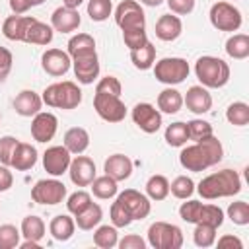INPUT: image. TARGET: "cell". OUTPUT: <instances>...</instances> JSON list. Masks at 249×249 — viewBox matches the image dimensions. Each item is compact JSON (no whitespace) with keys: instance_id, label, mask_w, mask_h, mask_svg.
Here are the masks:
<instances>
[{"instance_id":"19","label":"cell","mask_w":249,"mask_h":249,"mask_svg":"<svg viewBox=\"0 0 249 249\" xmlns=\"http://www.w3.org/2000/svg\"><path fill=\"white\" fill-rule=\"evenodd\" d=\"M80 12L78 8H68V6H60L53 12L51 16V27L54 31H60V33H70V31H76L80 27Z\"/></svg>"},{"instance_id":"40","label":"cell","mask_w":249,"mask_h":249,"mask_svg":"<svg viewBox=\"0 0 249 249\" xmlns=\"http://www.w3.org/2000/svg\"><path fill=\"white\" fill-rule=\"evenodd\" d=\"M169 193H171L175 198L187 200V198L195 193V183H193L191 177H187V175H179V177H175V179L169 183Z\"/></svg>"},{"instance_id":"22","label":"cell","mask_w":249,"mask_h":249,"mask_svg":"<svg viewBox=\"0 0 249 249\" xmlns=\"http://www.w3.org/2000/svg\"><path fill=\"white\" fill-rule=\"evenodd\" d=\"M41 105H43V99L33 89H23L14 99V109L21 117H33V115H37L41 111Z\"/></svg>"},{"instance_id":"52","label":"cell","mask_w":249,"mask_h":249,"mask_svg":"<svg viewBox=\"0 0 249 249\" xmlns=\"http://www.w3.org/2000/svg\"><path fill=\"white\" fill-rule=\"evenodd\" d=\"M117 245H119L121 249H146V241H144L140 235H136V233L124 235Z\"/></svg>"},{"instance_id":"38","label":"cell","mask_w":249,"mask_h":249,"mask_svg":"<svg viewBox=\"0 0 249 249\" xmlns=\"http://www.w3.org/2000/svg\"><path fill=\"white\" fill-rule=\"evenodd\" d=\"M189 140V128H187V123H171L167 128H165V142L173 148H179V146H185Z\"/></svg>"},{"instance_id":"41","label":"cell","mask_w":249,"mask_h":249,"mask_svg":"<svg viewBox=\"0 0 249 249\" xmlns=\"http://www.w3.org/2000/svg\"><path fill=\"white\" fill-rule=\"evenodd\" d=\"M216 230L214 226L210 224H196L195 231H193V239H195V245L198 247H210L216 243Z\"/></svg>"},{"instance_id":"29","label":"cell","mask_w":249,"mask_h":249,"mask_svg":"<svg viewBox=\"0 0 249 249\" xmlns=\"http://www.w3.org/2000/svg\"><path fill=\"white\" fill-rule=\"evenodd\" d=\"M183 107V95L181 91H177L175 88H165L163 91H160L158 95V109L161 113L173 115Z\"/></svg>"},{"instance_id":"57","label":"cell","mask_w":249,"mask_h":249,"mask_svg":"<svg viewBox=\"0 0 249 249\" xmlns=\"http://www.w3.org/2000/svg\"><path fill=\"white\" fill-rule=\"evenodd\" d=\"M19 247H21V249H39L41 245H39V241H31V239H25L23 243H19Z\"/></svg>"},{"instance_id":"49","label":"cell","mask_w":249,"mask_h":249,"mask_svg":"<svg viewBox=\"0 0 249 249\" xmlns=\"http://www.w3.org/2000/svg\"><path fill=\"white\" fill-rule=\"evenodd\" d=\"M123 39H124V45L134 51L138 47H142L144 43H148V35H146V29H138V31H123Z\"/></svg>"},{"instance_id":"30","label":"cell","mask_w":249,"mask_h":249,"mask_svg":"<svg viewBox=\"0 0 249 249\" xmlns=\"http://www.w3.org/2000/svg\"><path fill=\"white\" fill-rule=\"evenodd\" d=\"M101 218H103L101 206L91 202L88 208H84L80 214L74 216V222H76V226H78L80 230H93L95 226H99Z\"/></svg>"},{"instance_id":"5","label":"cell","mask_w":249,"mask_h":249,"mask_svg":"<svg viewBox=\"0 0 249 249\" xmlns=\"http://www.w3.org/2000/svg\"><path fill=\"white\" fill-rule=\"evenodd\" d=\"M181 220L189 224H210L214 228H220L224 224V210L216 204H202L198 200H189L179 206Z\"/></svg>"},{"instance_id":"21","label":"cell","mask_w":249,"mask_h":249,"mask_svg":"<svg viewBox=\"0 0 249 249\" xmlns=\"http://www.w3.org/2000/svg\"><path fill=\"white\" fill-rule=\"evenodd\" d=\"M103 171H105V175L113 177L117 183L124 181L132 173V160L128 156H124V154H113V156H109L105 160Z\"/></svg>"},{"instance_id":"11","label":"cell","mask_w":249,"mask_h":249,"mask_svg":"<svg viewBox=\"0 0 249 249\" xmlns=\"http://www.w3.org/2000/svg\"><path fill=\"white\" fill-rule=\"evenodd\" d=\"M31 198L37 204H60L66 198V187L58 179H41L31 189Z\"/></svg>"},{"instance_id":"48","label":"cell","mask_w":249,"mask_h":249,"mask_svg":"<svg viewBox=\"0 0 249 249\" xmlns=\"http://www.w3.org/2000/svg\"><path fill=\"white\" fill-rule=\"evenodd\" d=\"M16 146H18V138H14V136H2L0 138V163L2 165H10Z\"/></svg>"},{"instance_id":"27","label":"cell","mask_w":249,"mask_h":249,"mask_svg":"<svg viewBox=\"0 0 249 249\" xmlns=\"http://www.w3.org/2000/svg\"><path fill=\"white\" fill-rule=\"evenodd\" d=\"M64 146L70 154H82L89 146V134L82 126H72L64 134Z\"/></svg>"},{"instance_id":"8","label":"cell","mask_w":249,"mask_h":249,"mask_svg":"<svg viewBox=\"0 0 249 249\" xmlns=\"http://www.w3.org/2000/svg\"><path fill=\"white\" fill-rule=\"evenodd\" d=\"M115 21L123 31L146 29V16L136 0H123L115 10Z\"/></svg>"},{"instance_id":"25","label":"cell","mask_w":249,"mask_h":249,"mask_svg":"<svg viewBox=\"0 0 249 249\" xmlns=\"http://www.w3.org/2000/svg\"><path fill=\"white\" fill-rule=\"evenodd\" d=\"M183 31V23L177 16L163 14L156 21V37L161 41H175Z\"/></svg>"},{"instance_id":"10","label":"cell","mask_w":249,"mask_h":249,"mask_svg":"<svg viewBox=\"0 0 249 249\" xmlns=\"http://www.w3.org/2000/svg\"><path fill=\"white\" fill-rule=\"evenodd\" d=\"M210 23L218 31H237L241 27V12L230 2H216L210 8Z\"/></svg>"},{"instance_id":"35","label":"cell","mask_w":249,"mask_h":249,"mask_svg":"<svg viewBox=\"0 0 249 249\" xmlns=\"http://www.w3.org/2000/svg\"><path fill=\"white\" fill-rule=\"evenodd\" d=\"M21 235L31 241H41L45 237V222L39 216H25L21 222Z\"/></svg>"},{"instance_id":"6","label":"cell","mask_w":249,"mask_h":249,"mask_svg":"<svg viewBox=\"0 0 249 249\" xmlns=\"http://www.w3.org/2000/svg\"><path fill=\"white\" fill-rule=\"evenodd\" d=\"M148 243L154 249H179L183 245V231L175 224L154 222L148 228Z\"/></svg>"},{"instance_id":"7","label":"cell","mask_w":249,"mask_h":249,"mask_svg":"<svg viewBox=\"0 0 249 249\" xmlns=\"http://www.w3.org/2000/svg\"><path fill=\"white\" fill-rule=\"evenodd\" d=\"M189 72H191L189 62L185 58H179V56L161 58L154 66L156 80L161 82V84H167V86H175V84L185 82V78L189 76Z\"/></svg>"},{"instance_id":"3","label":"cell","mask_w":249,"mask_h":249,"mask_svg":"<svg viewBox=\"0 0 249 249\" xmlns=\"http://www.w3.org/2000/svg\"><path fill=\"white\" fill-rule=\"evenodd\" d=\"M195 74L204 88H222L230 82V66L218 56H200L195 62Z\"/></svg>"},{"instance_id":"55","label":"cell","mask_w":249,"mask_h":249,"mask_svg":"<svg viewBox=\"0 0 249 249\" xmlns=\"http://www.w3.org/2000/svg\"><path fill=\"white\" fill-rule=\"evenodd\" d=\"M14 185V175L6 165H0V193L8 191Z\"/></svg>"},{"instance_id":"23","label":"cell","mask_w":249,"mask_h":249,"mask_svg":"<svg viewBox=\"0 0 249 249\" xmlns=\"http://www.w3.org/2000/svg\"><path fill=\"white\" fill-rule=\"evenodd\" d=\"M31 19H33V16H19V14L8 16L2 23L4 37L10 41H23V35L27 31V25L31 23Z\"/></svg>"},{"instance_id":"33","label":"cell","mask_w":249,"mask_h":249,"mask_svg":"<svg viewBox=\"0 0 249 249\" xmlns=\"http://www.w3.org/2000/svg\"><path fill=\"white\" fill-rule=\"evenodd\" d=\"M95 51V39L89 35V33H78L74 37H70L68 41V54L70 58L78 56V54H86V53H91Z\"/></svg>"},{"instance_id":"4","label":"cell","mask_w":249,"mask_h":249,"mask_svg":"<svg viewBox=\"0 0 249 249\" xmlns=\"http://www.w3.org/2000/svg\"><path fill=\"white\" fill-rule=\"evenodd\" d=\"M43 103L49 107L58 109H76L82 103V91L74 82H56L45 88L43 91Z\"/></svg>"},{"instance_id":"47","label":"cell","mask_w":249,"mask_h":249,"mask_svg":"<svg viewBox=\"0 0 249 249\" xmlns=\"http://www.w3.org/2000/svg\"><path fill=\"white\" fill-rule=\"evenodd\" d=\"M109 216H111V222H113L115 228H126V226H130V222H132V218L126 214V210H124L117 200L111 204Z\"/></svg>"},{"instance_id":"51","label":"cell","mask_w":249,"mask_h":249,"mask_svg":"<svg viewBox=\"0 0 249 249\" xmlns=\"http://www.w3.org/2000/svg\"><path fill=\"white\" fill-rule=\"evenodd\" d=\"M169 10L177 16H187L195 10V0H165Z\"/></svg>"},{"instance_id":"39","label":"cell","mask_w":249,"mask_h":249,"mask_svg":"<svg viewBox=\"0 0 249 249\" xmlns=\"http://www.w3.org/2000/svg\"><path fill=\"white\" fill-rule=\"evenodd\" d=\"M226 119L235 126H245L249 123V105L243 101H233L226 109Z\"/></svg>"},{"instance_id":"28","label":"cell","mask_w":249,"mask_h":249,"mask_svg":"<svg viewBox=\"0 0 249 249\" xmlns=\"http://www.w3.org/2000/svg\"><path fill=\"white\" fill-rule=\"evenodd\" d=\"M74 230H76V222L68 214H58L49 224V231L56 241H68L74 235Z\"/></svg>"},{"instance_id":"13","label":"cell","mask_w":249,"mask_h":249,"mask_svg":"<svg viewBox=\"0 0 249 249\" xmlns=\"http://www.w3.org/2000/svg\"><path fill=\"white\" fill-rule=\"evenodd\" d=\"M72 161V154L66 150V146H51L43 154V167L53 177H60L68 171Z\"/></svg>"},{"instance_id":"17","label":"cell","mask_w":249,"mask_h":249,"mask_svg":"<svg viewBox=\"0 0 249 249\" xmlns=\"http://www.w3.org/2000/svg\"><path fill=\"white\" fill-rule=\"evenodd\" d=\"M70 179L76 187H88L95 179V163L88 156H76L68 167Z\"/></svg>"},{"instance_id":"44","label":"cell","mask_w":249,"mask_h":249,"mask_svg":"<svg viewBox=\"0 0 249 249\" xmlns=\"http://www.w3.org/2000/svg\"><path fill=\"white\" fill-rule=\"evenodd\" d=\"M228 218L237 226H247L249 224V204L245 200L231 202L228 206Z\"/></svg>"},{"instance_id":"20","label":"cell","mask_w":249,"mask_h":249,"mask_svg":"<svg viewBox=\"0 0 249 249\" xmlns=\"http://www.w3.org/2000/svg\"><path fill=\"white\" fill-rule=\"evenodd\" d=\"M183 103L187 105L189 111L196 113V115H202V113H208L210 107H212V95L208 93V89L204 86H191L183 97Z\"/></svg>"},{"instance_id":"12","label":"cell","mask_w":249,"mask_h":249,"mask_svg":"<svg viewBox=\"0 0 249 249\" xmlns=\"http://www.w3.org/2000/svg\"><path fill=\"white\" fill-rule=\"evenodd\" d=\"M117 202L126 210V214L132 218V220H144L150 210H152V204H150V198L142 193H138L136 189H124L119 196H117Z\"/></svg>"},{"instance_id":"15","label":"cell","mask_w":249,"mask_h":249,"mask_svg":"<svg viewBox=\"0 0 249 249\" xmlns=\"http://www.w3.org/2000/svg\"><path fill=\"white\" fill-rule=\"evenodd\" d=\"M72 66H74V74L80 84H93V80L99 76V58L95 51L74 56Z\"/></svg>"},{"instance_id":"36","label":"cell","mask_w":249,"mask_h":249,"mask_svg":"<svg viewBox=\"0 0 249 249\" xmlns=\"http://www.w3.org/2000/svg\"><path fill=\"white\" fill-rule=\"evenodd\" d=\"M146 195L152 200H163L169 195V181L163 175H152L146 183Z\"/></svg>"},{"instance_id":"59","label":"cell","mask_w":249,"mask_h":249,"mask_svg":"<svg viewBox=\"0 0 249 249\" xmlns=\"http://www.w3.org/2000/svg\"><path fill=\"white\" fill-rule=\"evenodd\" d=\"M163 0H140V4H146V6H152V8H156V6H160Z\"/></svg>"},{"instance_id":"34","label":"cell","mask_w":249,"mask_h":249,"mask_svg":"<svg viewBox=\"0 0 249 249\" xmlns=\"http://www.w3.org/2000/svg\"><path fill=\"white\" fill-rule=\"evenodd\" d=\"M117 191H119L117 181L113 177H109V175H101V177H95L91 181V193L97 198H103V200L105 198H113L117 195Z\"/></svg>"},{"instance_id":"31","label":"cell","mask_w":249,"mask_h":249,"mask_svg":"<svg viewBox=\"0 0 249 249\" xmlns=\"http://www.w3.org/2000/svg\"><path fill=\"white\" fill-rule=\"evenodd\" d=\"M130 60L132 64L138 68V70H148L154 66V60H156V47L148 41L144 43L142 47L130 51Z\"/></svg>"},{"instance_id":"50","label":"cell","mask_w":249,"mask_h":249,"mask_svg":"<svg viewBox=\"0 0 249 249\" xmlns=\"http://www.w3.org/2000/svg\"><path fill=\"white\" fill-rule=\"evenodd\" d=\"M95 91H103V93H113V95H121L123 91V86L121 82L115 78V76H105L97 82L95 86Z\"/></svg>"},{"instance_id":"58","label":"cell","mask_w":249,"mask_h":249,"mask_svg":"<svg viewBox=\"0 0 249 249\" xmlns=\"http://www.w3.org/2000/svg\"><path fill=\"white\" fill-rule=\"evenodd\" d=\"M82 2H84V0H62V4L68 6V8H78Z\"/></svg>"},{"instance_id":"26","label":"cell","mask_w":249,"mask_h":249,"mask_svg":"<svg viewBox=\"0 0 249 249\" xmlns=\"http://www.w3.org/2000/svg\"><path fill=\"white\" fill-rule=\"evenodd\" d=\"M53 27L39 21L37 18L31 19V23L27 25V31L23 35V43H33V45H49L53 41Z\"/></svg>"},{"instance_id":"56","label":"cell","mask_w":249,"mask_h":249,"mask_svg":"<svg viewBox=\"0 0 249 249\" xmlns=\"http://www.w3.org/2000/svg\"><path fill=\"white\" fill-rule=\"evenodd\" d=\"M218 247H237V249H241L243 241L239 237H235V235H222L218 239Z\"/></svg>"},{"instance_id":"24","label":"cell","mask_w":249,"mask_h":249,"mask_svg":"<svg viewBox=\"0 0 249 249\" xmlns=\"http://www.w3.org/2000/svg\"><path fill=\"white\" fill-rule=\"evenodd\" d=\"M37 163V150L35 146L27 144V142H18L14 154H12V161L10 165L18 171H27Z\"/></svg>"},{"instance_id":"1","label":"cell","mask_w":249,"mask_h":249,"mask_svg":"<svg viewBox=\"0 0 249 249\" xmlns=\"http://www.w3.org/2000/svg\"><path fill=\"white\" fill-rule=\"evenodd\" d=\"M224 158V148L222 142L212 134L206 136L193 146H187L179 154V163L187 171H204L216 163H220Z\"/></svg>"},{"instance_id":"32","label":"cell","mask_w":249,"mask_h":249,"mask_svg":"<svg viewBox=\"0 0 249 249\" xmlns=\"http://www.w3.org/2000/svg\"><path fill=\"white\" fill-rule=\"evenodd\" d=\"M226 53L235 58V60H241V58H247L249 56V35L245 33H235L231 35L228 41H226Z\"/></svg>"},{"instance_id":"9","label":"cell","mask_w":249,"mask_h":249,"mask_svg":"<svg viewBox=\"0 0 249 249\" xmlns=\"http://www.w3.org/2000/svg\"><path fill=\"white\" fill-rule=\"evenodd\" d=\"M93 107H95V113L107 123H121L126 117V107L121 101V95L95 91Z\"/></svg>"},{"instance_id":"53","label":"cell","mask_w":249,"mask_h":249,"mask_svg":"<svg viewBox=\"0 0 249 249\" xmlns=\"http://www.w3.org/2000/svg\"><path fill=\"white\" fill-rule=\"evenodd\" d=\"M12 62H14L12 53H10L6 47H0V82L10 74V70H12Z\"/></svg>"},{"instance_id":"54","label":"cell","mask_w":249,"mask_h":249,"mask_svg":"<svg viewBox=\"0 0 249 249\" xmlns=\"http://www.w3.org/2000/svg\"><path fill=\"white\" fill-rule=\"evenodd\" d=\"M43 2H45V0H10V8H12L14 14H23V12H27L29 8L39 6V4H43Z\"/></svg>"},{"instance_id":"45","label":"cell","mask_w":249,"mask_h":249,"mask_svg":"<svg viewBox=\"0 0 249 249\" xmlns=\"http://www.w3.org/2000/svg\"><path fill=\"white\" fill-rule=\"evenodd\" d=\"M19 237L21 231L12 226V224H4L0 226V249H14L19 245Z\"/></svg>"},{"instance_id":"14","label":"cell","mask_w":249,"mask_h":249,"mask_svg":"<svg viewBox=\"0 0 249 249\" xmlns=\"http://www.w3.org/2000/svg\"><path fill=\"white\" fill-rule=\"evenodd\" d=\"M132 121L140 130L154 134L161 126V113L150 103H138L132 109Z\"/></svg>"},{"instance_id":"46","label":"cell","mask_w":249,"mask_h":249,"mask_svg":"<svg viewBox=\"0 0 249 249\" xmlns=\"http://www.w3.org/2000/svg\"><path fill=\"white\" fill-rule=\"evenodd\" d=\"M91 204V196H89V193H86V191H76V193H72L70 196H68V200H66V208H68V212H72L74 216L76 214H80L84 208H88Z\"/></svg>"},{"instance_id":"18","label":"cell","mask_w":249,"mask_h":249,"mask_svg":"<svg viewBox=\"0 0 249 249\" xmlns=\"http://www.w3.org/2000/svg\"><path fill=\"white\" fill-rule=\"evenodd\" d=\"M70 64H72L70 54L64 53V51H60V49H49V51H45L43 56H41V66H43V70H45L49 76H54V78L64 76V74L70 70Z\"/></svg>"},{"instance_id":"2","label":"cell","mask_w":249,"mask_h":249,"mask_svg":"<svg viewBox=\"0 0 249 249\" xmlns=\"http://www.w3.org/2000/svg\"><path fill=\"white\" fill-rule=\"evenodd\" d=\"M196 191L206 200H214V198H222V196H233L241 191V177L233 169H222V171L206 175L198 183Z\"/></svg>"},{"instance_id":"43","label":"cell","mask_w":249,"mask_h":249,"mask_svg":"<svg viewBox=\"0 0 249 249\" xmlns=\"http://www.w3.org/2000/svg\"><path fill=\"white\" fill-rule=\"evenodd\" d=\"M187 128H189V140H195V142H198V140H202V138L214 134L212 124L206 123V121H202V119H193V121H189V123H187Z\"/></svg>"},{"instance_id":"16","label":"cell","mask_w":249,"mask_h":249,"mask_svg":"<svg viewBox=\"0 0 249 249\" xmlns=\"http://www.w3.org/2000/svg\"><path fill=\"white\" fill-rule=\"evenodd\" d=\"M56 128H58V119L53 113L39 111L37 115H33V121H31V136L37 142H49V140H53L54 134H56Z\"/></svg>"},{"instance_id":"37","label":"cell","mask_w":249,"mask_h":249,"mask_svg":"<svg viewBox=\"0 0 249 249\" xmlns=\"http://www.w3.org/2000/svg\"><path fill=\"white\" fill-rule=\"evenodd\" d=\"M93 243L101 249H113L119 243V233L115 226H99L93 231Z\"/></svg>"},{"instance_id":"42","label":"cell","mask_w":249,"mask_h":249,"mask_svg":"<svg viewBox=\"0 0 249 249\" xmlns=\"http://www.w3.org/2000/svg\"><path fill=\"white\" fill-rule=\"evenodd\" d=\"M113 4L111 0H89L88 2V16L91 21H105L111 16Z\"/></svg>"}]
</instances>
